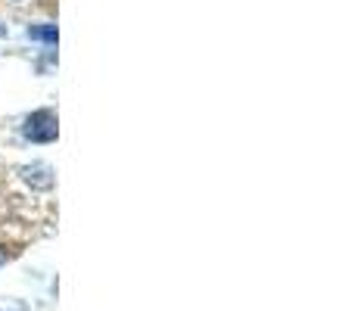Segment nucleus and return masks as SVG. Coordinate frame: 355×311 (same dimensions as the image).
I'll return each mask as SVG.
<instances>
[{"label":"nucleus","instance_id":"f257e3e1","mask_svg":"<svg viewBox=\"0 0 355 311\" xmlns=\"http://www.w3.org/2000/svg\"><path fill=\"white\" fill-rule=\"evenodd\" d=\"M60 134V125H56V112L53 109H37L25 118L22 125V137L31 143H53Z\"/></svg>","mask_w":355,"mask_h":311},{"label":"nucleus","instance_id":"f03ea898","mask_svg":"<svg viewBox=\"0 0 355 311\" xmlns=\"http://www.w3.org/2000/svg\"><path fill=\"white\" fill-rule=\"evenodd\" d=\"M28 37H31V41H44L47 47H53L60 35H56V25H31V28H28Z\"/></svg>","mask_w":355,"mask_h":311},{"label":"nucleus","instance_id":"7ed1b4c3","mask_svg":"<svg viewBox=\"0 0 355 311\" xmlns=\"http://www.w3.org/2000/svg\"><path fill=\"white\" fill-rule=\"evenodd\" d=\"M6 262V252H0V265H3Z\"/></svg>","mask_w":355,"mask_h":311},{"label":"nucleus","instance_id":"20e7f679","mask_svg":"<svg viewBox=\"0 0 355 311\" xmlns=\"http://www.w3.org/2000/svg\"><path fill=\"white\" fill-rule=\"evenodd\" d=\"M16 3H22V0H16Z\"/></svg>","mask_w":355,"mask_h":311}]
</instances>
